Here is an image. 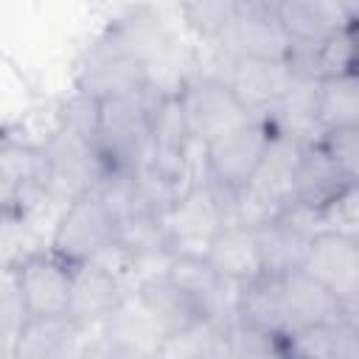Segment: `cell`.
Instances as JSON below:
<instances>
[{"mask_svg":"<svg viewBox=\"0 0 359 359\" xmlns=\"http://www.w3.org/2000/svg\"><path fill=\"white\" fill-rule=\"evenodd\" d=\"M45 157H48V199H59L65 205L73 202L76 196L95 191V185L107 177V168L95 154L93 143L67 135L62 129L45 146Z\"/></svg>","mask_w":359,"mask_h":359,"instance_id":"cell-7","label":"cell"},{"mask_svg":"<svg viewBox=\"0 0 359 359\" xmlns=\"http://www.w3.org/2000/svg\"><path fill=\"white\" fill-rule=\"evenodd\" d=\"M252 230H255L261 272L269 278H283V275L300 272L309 244L320 233L317 210L289 205L278 219H272L261 227H252Z\"/></svg>","mask_w":359,"mask_h":359,"instance_id":"cell-5","label":"cell"},{"mask_svg":"<svg viewBox=\"0 0 359 359\" xmlns=\"http://www.w3.org/2000/svg\"><path fill=\"white\" fill-rule=\"evenodd\" d=\"M163 337L165 331L157 325V320L149 314V309L137 300L135 292H129L123 303L101 325V339L109 351H140L157 356Z\"/></svg>","mask_w":359,"mask_h":359,"instance_id":"cell-18","label":"cell"},{"mask_svg":"<svg viewBox=\"0 0 359 359\" xmlns=\"http://www.w3.org/2000/svg\"><path fill=\"white\" fill-rule=\"evenodd\" d=\"M17 292L28 317H67L73 264L50 252L48 247L34 252L20 269H14Z\"/></svg>","mask_w":359,"mask_h":359,"instance_id":"cell-8","label":"cell"},{"mask_svg":"<svg viewBox=\"0 0 359 359\" xmlns=\"http://www.w3.org/2000/svg\"><path fill=\"white\" fill-rule=\"evenodd\" d=\"M112 359H157L154 353H140V351H109Z\"/></svg>","mask_w":359,"mask_h":359,"instance_id":"cell-31","label":"cell"},{"mask_svg":"<svg viewBox=\"0 0 359 359\" xmlns=\"http://www.w3.org/2000/svg\"><path fill=\"white\" fill-rule=\"evenodd\" d=\"M81 348V328L67 317H28L14 342L11 359H70Z\"/></svg>","mask_w":359,"mask_h":359,"instance_id":"cell-17","label":"cell"},{"mask_svg":"<svg viewBox=\"0 0 359 359\" xmlns=\"http://www.w3.org/2000/svg\"><path fill=\"white\" fill-rule=\"evenodd\" d=\"M205 261L216 269L219 278H224L227 283H236V286H244L264 275L252 227L224 224L222 233L216 236V241L210 244Z\"/></svg>","mask_w":359,"mask_h":359,"instance_id":"cell-19","label":"cell"},{"mask_svg":"<svg viewBox=\"0 0 359 359\" xmlns=\"http://www.w3.org/2000/svg\"><path fill=\"white\" fill-rule=\"evenodd\" d=\"M314 123L323 132L359 129V79L356 73L320 79L314 87Z\"/></svg>","mask_w":359,"mask_h":359,"instance_id":"cell-21","label":"cell"},{"mask_svg":"<svg viewBox=\"0 0 359 359\" xmlns=\"http://www.w3.org/2000/svg\"><path fill=\"white\" fill-rule=\"evenodd\" d=\"M227 337L224 328L210 320H196L180 331L163 337L157 359H224Z\"/></svg>","mask_w":359,"mask_h":359,"instance_id":"cell-23","label":"cell"},{"mask_svg":"<svg viewBox=\"0 0 359 359\" xmlns=\"http://www.w3.org/2000/svg\"><path fill=\"white\" fill-rule=\"evenodd\" d=\"M224 337H227L230 359H289L283 339L247 328L241 323H230L224 328Z\"/></svg>","mask_w":359,"mask_h":359,"instance_id":"cell-25","label":"cell"},{"mask_svg":"<svg viewBox=\"0 0 359 359\" xmlns=\"http://www.w3.org/2000/svg\"><path fill=\"white\" fill-rule=\"evenodd\" d=\"M222 48L230 56H258V59H289L292 42L275 20L272 3H238L236 20L222 36Z\"/></svg>","mask_w":359,"mask_h":359,"instance_id":"cell-14","label":"cell"},{"mask_svg":"<svg viewBox=\"0 0 359 359\" xmlns=\"http://www.w3.org/2000/svg\"><path fill=\"white\" fill-rule=\"evenodd\" d=\"M42 247L36 244V230L31 224V213L0 210V272L20 269Z\"/></svg>","mask_w":359,"mask_h":359,"instance_id":"cell-24","label":"cell"},{"mask_svg":"<svg viewBox=\"0 0 359 359\" xmlns=\"http://www.w3.org/2000/svg\"><path fill=\"white\" fill-rule=\"evenodd\" d=\"M317 230L359 241V188L348 185L325 208L317 210Z\"/></svg>","mask_w":359,"mask_h":359,"instance_id":"cell-26","label":"cell"},{"mask_svg":"<svg viewBox=\"0 0 359 359\" xmlns=\"http://www.w3.org/2000/svg\"><path fill=\"white\" fill-rule=\"evenodd\" d=\"M275 137L269 121L264 115H250L236 129L219 135L216 140L202 146V171L205 180L222 194H236L255 174L269 140Z\"/></svg>","mask_w":359,"mask_h":359,"instance_id":"cell-4","label":"cell"},{"mask_svg":"<svg viewBox=\"0 0 359 359\" xmlns=\"http://www.w3.org/2000/svg\"><path fill=\"white\" fill-rule=\"evenodd\" d=\"M289 359H300V356H289Z\"/></svg>","mask_w":359,"mask_h":359,"instance_id":"cell-32","label":"cell"},{"mask_svg":"<svg viewBox=\"0 0 359 359\" xmlns=\"http://www.w3.org/2000/svg\"><path fill=\"white\" fill-rule=\"evenodd\" d=\"M317 143L328 151V157L342 168L348 180H359V129H334L323 132Z\"/></svg>","mask_w":359,"mask_h":359,"instance_id":"cell-29","label":"cell"},{"mask_svg":"<svg viewBox=\"0 0 359 359\" xmlns=\"http://www.w3.org/2000/svg\"><path fill=\"white\" fill-rule=\"evenodd\" d=\"M236 8H238L236 0H210V3H188L182 11L196 31L222 39L230 22L236 20Z\"/></svg>","mask_w":359,"mask_h":359,"instance_id":"cell-28","label":"cell"},{"mask_svg":"<svg viewBox=\"0 0 359 359\" xmlns=\"http://www.w3.org/2000/svg\"><path fill=\"white\" fill-rule=\"evenodd\" d=\"M118 247V222L109 205L95 194L76 196L65 205L56 219L48 250L65 258L67 264L101 261Z\"/></svg>","mask_w":359,"mask_h":359,"instance_id":"cell-3","label":"cell"},{"mask_svg":"<svg viewBox=\"0 0 359 359\" xmlns=\"http://www.w3.org/2000/svg\"><path fill=\"white\" fill-rule=\"evenodd\" d=\"M348 185H356L342 174V168L328 157V151L314 140L303 143L294 174H292V205L320 210Z\"/></svg>","mask_w":359,"mask_h":359,"instance_id":"cell-15","label":"cell"},{"mask_svg":"<svg viewBox=\"0 0 359 359\" xmlns=\"http://www.w3.org/2000/svg\"><path fill=\"white\" fill-rule=\"evenodd\" d=\"M300 272L328 289L345 309L356 311L359 300V241L334 236V233H317L309 244V252L303 258Z\"/></svg>","mask_w":359,"mask_h":359,"instance_id":"cell-10","label":"cell"},{"mask_svg":"<svg viewBox=\"0 0 359 359\" xmlns=\"http://www.w3.org/2000/svg\"><path fill=\"white\" fill-rule=\"evenodd\" d=\"M275 20L289 36L292 48H311L328 39L342 28H353L356 3H331V0H283L272 3Z\"/></svg>","mask_w":359,"mask_h":359,"instance_id":"cell-13","label":"cell"},{"mask_svg":"<svg viewBox=\"0 0 359 359\" xmlns=\"http://www.w3.org/2000/svg\"><path fill=\"white\" fill-rule=\"evenodd\" d=\"M129 292L132 289L126 286V280L118 272L107 269L104 264H98V261L73 264L67 320H73L81 331L101 328Z\"/></svg>","mask_w":359,"mask_h":359,"instance_id":"cell-12","label":"cell"},{"mask_svg":"<svg viewBox=\"0 0 359 359\" xmlns=\"http://www.w3.org/2000/svg\"><path fill=\"white\" fill-rule=\"evenodd\" d=\"M95 126H98V98L87 93H76L59 112V129L87 143L95 140Z\"/></svg>","mask_w":359,"mask_h":359,"instance_id":"cell-27","label":"cell"},{"mask_svg":"<svg viewBox=\"0 0 359 359\" xmlns=\"http://www.w3.org/2000/svg\"><path fill=\"white\" fill-rule=\"evenodd\" d=\"M154 93H123L98 98V126L93 149L107 174H132L146 165L151 146V107Z\"/></svg>","mask_w":359,"mask_h":359,"instance_id":"cell-1","label":"cell"},{"mask_svg":"<svg viewBox=\"0 0 359 359\" xmlns=\"http://www.w3.org/2000/svg\"><path fill=\"white\" fill-rule=\"evenodd\" d=\"M283 342L286 353L300 359H359V325L348 317L309 325Z\"/></svg>","mask_w":359,"mask_h":359,"instance_id":"cell-20","label":"cell"},{"mask_svg":"<svg viewBox=\"0 0 359 359\" xmlns=\"http://www.w3.org/2000/svg\"><path fill=\"white\" fill-rule=\"evenodd\" d=\"M283 283V311H286V339L309 325L328 323V320H356V311L345 309L328 289L306 278L303 272H292L280 278Z\"/></svg>","mask_w":359,"mask_h":359,"instance_id":"cell-16","label":"cell"},{"mask_svg":"<svg viewBox=\"0 0 359 359\" xmlns=\"http://www.w3.org/2000/svg\"><path fill=\"white\" fill-rule=\"evenodd\" d=\"M76 359H112V353H109L107 342L98 337L95 342H81V348H79Z\"/></svg>","mask_w":359,"mask_h":359,"instance_id":"cell-30","label":"cell"},{"mask_svg":"<svg viewBox=\"0 0 359 359\" xmlns=\"http://www.w3.org/2000/svg\"><path fill=\"white\" fill-rule=\"evenodd\" d=\"M236 101L250 115L269 112L294 84V70L289 59H258V56H230L224 76H219Z\"/></svg>","mask_w":359,"mask_h":359,"instance_id":"cell-11","label":"cell"},{"mask_svg":"<svg viewBox=\"0 0 359 359\" xmlns=\"http://www.w3.org/2000/svg\"><path fill=\"white\" fill-rule=\"evenodd\" d=\"M137 294V300L149 309V314L157 320V325L171 334V331H180L196 320H202V314L196 311V306L185 297V292H180L168 278L165 272L151 278V280H143L140 286L132 289Z\"/></svg>","mask_w":359,"mask_h":359,"instance_id":"cell-22","label":"cell"},{"mask_svg":"<svg viewBox=\"0 0 359 359\" xmlns=\"http://www.w3.org/2000/svg\"><path fill=\"white\" fill-rule=\"evenodd\" d=\"M160 219L171 255L205 258L227 224V194L213 188L208 180H194Z\"/></svg>","mask_w":359,"mask_h":359,"instance_id":"cell-2","label":"cell"},{"mask_svg":"<svg viewBox=\"0 0 359 359\" xmlns=\"http://www.w3.org/2000/svg\"><path fill=\"white\" fill-rule=\"evenodd\" d=\"M48 199L45 149L0 137V210L31 213Z\"/></svg>","mask_w":359,"mask_h":359,"instance_id":"cell-9","label":"cell"},{"mask_svg":"<svg viewBox=\"0 0 359 359\" xmlns=\"http://www.w3.org/2000/svg\"><path fill=\"white\" fill-rule=\"evenodd\" d=\"M180 104L188 121L191 140L199 149L250 118V112L236 101V95L219 76L185 81V87L180 90Z\"/></svg>","mask_w":359,"mask_h":359,"instance_id":"cell-6","label":"cell"}]
</instances>
